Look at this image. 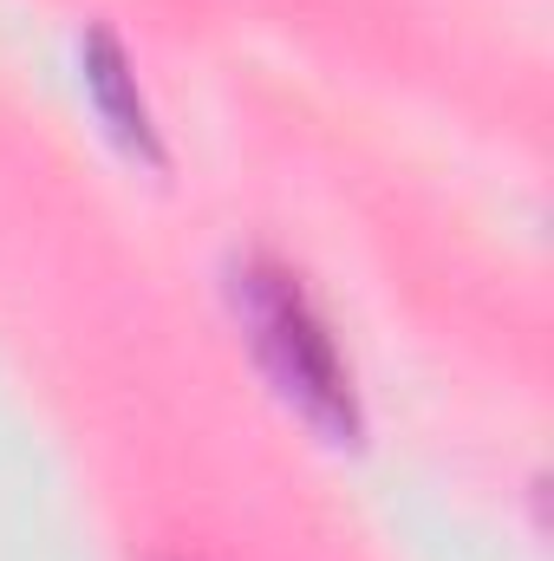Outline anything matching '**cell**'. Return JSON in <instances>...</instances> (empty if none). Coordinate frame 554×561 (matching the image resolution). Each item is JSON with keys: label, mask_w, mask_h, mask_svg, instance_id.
I'll list each match as a JSON object with an SVG mask.
<instances>
[{"label": "cell", "mask_w": 554, "mask_h": 561, "mask_svg": "<svg viewBox=\"0 0 554 561\" xmlns=\"http://www.w3.org/2000/svg\"><path fill=\"white\" fill-rule=\"evenodd\" d=\"M229 313L262 366V379L275 386V399L307 424L313 437H326L333 450H359L366 444V405L353 386V366L326 327V313L313 307L307 280L293 275L280 255L249 249L229 255Z\"/></svg>", "instance_id": "cell-1"}, {"label": "cell", "mask_w": 554, "mask_h": 561, "mask_svg": "<svg viewBox=\"0 0 554 561\" xmlns=\"http://www.w3.org/2000/svg\"><path fill=\"white\" fill-rule=\"evenodd\" d=\"M79 85H85L105 138L118 144L138 170H170L163 125H157V112H150V99L138 85V66H131L125 39L112 26H85V39H79Z\"/></svg>", "instance_id": "cell-2"}]
</instances>
